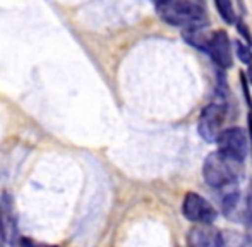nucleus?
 <instances>
[{
  "label": "nucleus",
  "mask_w": 252,
  "mask_h": 247,
  "mask_svg": "<svg viewBox=\"0 0 252 247\" xmlns=\"http://www.w3.org/2000/svg\"><path fill=\"white\" fill-rule=\"evenodd\" d=\"M242 163L244 161L235 160L221 153L220 150L208 154L202 165V175H204L206 184L215 189H223V187L237 184L239 177L242 175Z\"/></svg>",
  "instance_id": "obj_1"
},
{
  "label": "nucleus",
  "mask_w": 252,
  "mask_h": 247,
  "mask_svg": "<svg viewBox=\"0 0 252 247\" xmlns=\"http://www.w3.org/2000/svg\"><path fill=\"white\" fill-rule=\"evenodd\" d=\"M158 14L165 23L179 26L182 30L208 26L204 7L194 0H172L165 7L158 9Z\"/></svg>",
  "instance_id": "obj_2"
},
{
  "label": "nucleus",
  "mask_w": 252,
  "mask_h": 247,
  "mask_svg": "<svg viewBox=\"0 0 252 247\" xmlns=\"http://www.w3.org/2000/svg\"><path fill=\"white\" fill-rule=\"evenodd\" d=\"M223 124H225V107L218 103L206 105L197 121L199 136L206 143H218V137L223 132Z\"/></svg>",
  "instance_id": "obj_3"
},
{
  "label": "nucleus",
  "mask_w": 252,
  "mask_h": 247,
  "mask_svg": "<svg viewBox=\"0 0 252 247\" xmlns=\"http://www.w3.org/2000/svg\"><path fill=\"white\" fill-rule=\"evenodd\" d=\"M182 213L186 220L192 223H213L216 220V210L209 201L196 192H187L182 203Z\"/></svg>",
  "instance_id": "obj_4"
},
{
  "label": "nucleus",
  "mask_w": 252,
  "mask_h": 247,
  "mask_svg": "<svg viewBox=\"0 0 252 247\" xmlns=\"http://www.w3.org/2000/svg\"><path fill=\"white\" fill-rule=\"evenodd\" d=\"M218 146L220 151L228 156L235 158V160L244 161L249 153V141H247V134L239 127H232V129H225L221 136L218 137Z\"/></svg>",
  "instance_id": "obj_5"
},
{
  "label": "nucleus",
  "mask_w": 252,
  "mask_h": 247,
  "mask_svg": "<svg viewBox=\"0 0 252 247\" xmlns=\"http://www.w3.org/2000/svg\"><path fill=\"white\" fill-rule=\"evenodd\" d=\"M208 54L211 55V59L215 61L216 65H220L221 69L232 67V48H230L228 34L225 31H213L211 40H209Z\"/></svg>",
  "instance_id": "obj_6"
},
{
  "label": "nucleus",
  "mask_w": 252,
  "mask_h": 247,
  "mask_svg": "<svg viewBox=\"0 0 252 247\" xmlns=\"http://www.w3.org/2000/svg\"><path fill=\"white\" fill-rule=\"evenodd\" d=\"M0 232H2L5 242H9L14 247L17 239H19V235H17V220L12 197L7 196V194L2 197V203H0Z\"/></svg>",
  "instance_id": "obj_7"
},
{
  "label": "nucleus",
  "mask_w": 252,
  "mask_h": 247,
  "mask_svg": "<svg viewBox=\"0 0 252 247\" xmlns=\"http://www.w3.org/2000/svg\"><path fill=\"white\" fill-rule=\"evenodd\" d=\"M187 247H221V232L211 223H199L187 234Z\"/></svg>",
  "instance_id": "obj_8"
},
{
  "label": "nucleus",
  "mask_w": 252,
  "mask_h": 247,
  "mask_svg": "<svg viewBox=\"0 0 252 247\" xmlns=\"http://www.w3.org/2000/svg\"><path fill=\"white\" fill-rule=\"evenodd\" d=\"M206 26H199V28H186L182 30V36L186 38V41L192 47L199 48V50L208 52L209 47V40H211V34H208L204 31Z\"/></svg>",
  "instance_id": "obj_9"
},
{
  "label": "nucleus",
  "mask_w": 252,
  "mask_h": 247,
  "mask_svg": "<svg viewBox=\"0 0 252 247\" xmlns=\"http://www.w3.org/2000/svg\"><path fill=\"white\" fill-rule=\"evenodd\" d=\"M221 247H252L251 235L235 230H225L221 234Z\"/></svg>",
  "instance_id": "obj_10"
},
{
  "label": "nucleus",
  "mask_w": 252,
  "mask_h": 247,
  "mask_svg": "<svg viewBox=\"0 0 252 247\" xmlns=\"http://www.w3.org/2000/svg\"><path fill=\"white\" fill-rule=\"evenodd\" d=\"M223 190H225V194H223V197H221L223 213L230 215L232 210H235L237 203H239V187H237V184H233L228 187H223Z\"/></svg>",
  "instance_id": "obj_11"
},
{
  "label": "nucleus",
  "mask_w": 252,
  "mask_h": 247,
  "mask_svg": "<svg viewBox=\"0 0 252 247\" xmlns=\"http://www.w3.org/2000/svg\"><path fill=\"white\" fill-rule=\"evenodd\" d=\"M215 3L226 23H235V12H233V7L230 0H215Z\"/></svg>",
  "instance_id": "obj_12"
},
{
  "label": "nucleus",
  "mask_w": 252,
  "mask_h": 247,
  "mask_svg": "<svg viewBox=\"0 0 252 247\" xmlns=\"http://www.w3.org/2000/svg\"><path fill=\"white\" fill-rule=\"evenodd\" d=\"M235 52H237L239 59L244 63H247V65H249V63H252V50H251V47L244 45L242 41H235Z\"/></svg>",
  "instance_id": "obj_13"
},
{
  "label": "nucleus",
  "mask_w": 252,
  "mask_h": 247,
  "mask_svg": "<svg viewBox=\"0 0 252 247\" xmlns=\"http://www.w3.org/2000/svg\"><path fill=\"white\" fill-rule=\"evenodd\" d=\"M14 247H57V246L43 244V242H36V241H33V239H28V237H19L16 244H14Z\"/></svg>",
  "instance_id": "obj_14"
},
{
  "label": "nucleus",
  "mask_w": 252,
  "mask_h": 247,
  "mask_svg": "<svg viewBox=\"0 0 252 247\" xmlns=\"http://www.w3.org/2000/svg\"><path fill=\"white\" fill-rule=\"evenodd\" d=\"M170 2H172V0H153V3H155L156 10L161 9V7H165L166 3H170Z\"/></svg>",
  "instance_id": "obj_15"
},
{
  "label": "nucleus",
  "mask_w": 252,
  "mask_h": 247,
  "mask_svg": "<svg viewBox=\"0 0 252 247\" xmlns=\"http://www.w3.org/2000/svg\"><path fill=\"white\" fill-rule=\"evenodd\" d=\"M247 76H249V83L252 86V63H249V69H247Z\"/></svg>",
  "instance_id": "obj_16"
},
{
  "label": "nucleus",
  "mask_w": 252,
  "mask_h": 247,
  "mask_svg": "<svg viewBox=\"0 0 252 247\" xmlns=\"http://www.w3.org/2000/svg\"><path fill=\"white\" fill-rule=\"evenodd\" d=\"M3 241H5V239H3L2 232H0V247H2V246H3Z\"/></svg>",
  "instance_id": "obj_17"
}]
</instances>
